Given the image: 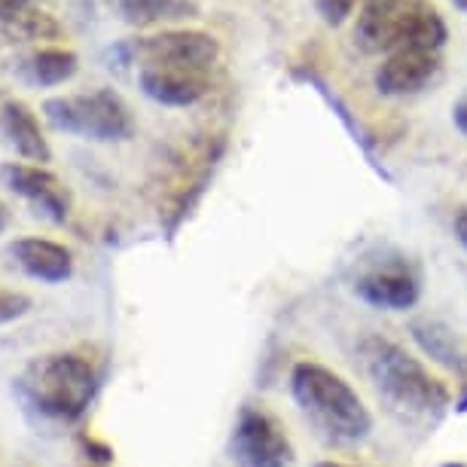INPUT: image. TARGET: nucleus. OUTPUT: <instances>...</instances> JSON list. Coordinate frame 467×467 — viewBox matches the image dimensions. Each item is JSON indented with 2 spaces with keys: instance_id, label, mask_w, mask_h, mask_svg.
I'll return each mask as SVG.
<instances>
[{
  "instance_id": "obj_1",
  "label": "nucleus",
  "mask_w": 467,
  "mask_h": 467,
  "mask_svg": "<svg viewBox=\"0 0 467 467\" xmlns=\"http://www.w3.org/2000/svg\"><path fill=\"white\" fill-rule=\"evenodd\" d=\"M360 358H364V369L373 379L376 391L403 416L437 421L446 412L449 388L398 342L367 337L360 342Z\"/></svg>"
},
{
  "instance_id": "obj_4",
  "label": "nucleus",
  "mask_w": 467,
  "mask_h": 467,
  "mask_svg": "<svg viewBox=\"0 0 467 467\" xmlns=\"http://www.w3.org/2000/svg\"><path fill=\"white\" fill-rule=\"evenodd\" d=\"M43 117L52 129L80 135L99 144H119L135 135V117L119 92L95 89L86 95H58L43 101Z\"/></svg>"
},
{
  "instance_id": "obj_15",
  "label": "nucleus",
  "mask_w": 467,
  "mask_h": 467,
  "mask_svg": "<svg viewBox=\"0 0 467 467\" xmlns=\"http://www.w3.org/2000/svg\"><path fill=\"white\" fill-rule=\"evenodd\" d=\"M119 16L131 28H156V25H181L199 19L196 0H119Z\"/></svg>"
},
{
  "instance_id": "obj_25",
  "label": "nucleus",
  "mask_w": 467,
  "mask_h": 467,
  "mask_svg": "<svg viewBox=\"0 0 467 467\" xmlns=\"http://www.w3.org/2000/svg\"><path fill=\"white\" fill-rule=\"evenodd\" d=\"M6 226H10V208H6L4 202H0V233H4Z\"/></svg>"
},
{
  "instance_id": "obj_23",
  "label": "nucleus",
  "mask_w": 467,
  "mask_h": 467,
  "mask_svg": "<svg viewBox=\"0 0 467 467\" xmlns=\"http://www.w3.org/2000/svg\"><path fill=\"white\" fill-rule=\"evenodd\" d=\"M452 119H455V129L462 131V135H467V92L462 95V99L455 101V108H452Z\"/></svg>"
},
{
  "instance_id": "obj_13",
  "label": "nucleus",
  "mask_w": 467,
  "mask_h": 467,
  "mask_svg": "<svg viewBox=\"0 0 467 467\" xmlns=\"http://www.w3.org/2000/svg\"><path fill=\"white\" fill-rule=\"evenodd\" d=\"M0 131H4L6 144H10L25 162L43 165V169L52 162V150H49V140L43 138V131H40L37 113L25 101L19 99L4 101V108H0Z\"/></svg>"
},
{
  "instance_id": "obj_14",
  "label": "nucleus",
  "mask_w": 467,
  "mask_h": 467,
  "mask_svg": "<svg viewBox=\"0 0 467 467\" xmlns=\"http://www.w3.org/2000/svg\"><path fill=\"white\" fill-rule=\"evenodd\" d=\"M407 0H360L355 43L369 56H385Z\"/></svg>"
},
{
  "instance_id": "obj_11",
  "label": "nucleus",
  "mask_w": 467,
  "mask_h": 467,
  "mask_svg": "<svg viewBox=\"0 0 467 467\" xmlns=\"http://www.w3.org/2000/svg\"><path fill=\"white\" fill-rule=\"evenodd\" d=\"M140 92L150 101L162 108H192L208 95V80L199 70H181V67H156L147 65L138 74Z\"/></svg>"
},
{
  "instance_id": "obj_19",
  "label": "nucleus",
  "mask_w": 467,
  "mask_h": 467,
  "mask_svg": "<svg viewBox=\"0 0 467 467\" xmlns=\"http://www.w3.org/2000/svg\"><path fill=\"white\" fill-rule=\"evenodd\" d=\"M358 4H360V0H315L321 22L330 25V28H339V25H346L351 19V13H355Z\"/></svg>"
},
{
  "instance_id": "obj_26",
  "label": "nucleus",
  "mask_w": 467,
  "mask_h": 467,
  "mask_svg": "<svg viewBox=\"0 0 467 467\" xmlns=\"http://www.w3.org/2000/svg\"><path fill=\"white\" fill-rule=\"evenodd\" d=\"M315 467H355V464H342V462H318Z\"/></svg>"
},
{
  "instance_id": "obj_10",
  "label": "nucleus",
  "mask_w": 467,
  "mask_h": 467,
  "mask_svg": "<svg viewBox=\"0 0 467 467\" xmlns=\"http://www.w3.org/2000/svg\"><path fill=\"white\" fill-rule=\"evenodd\" d=\"M6 254H10L13 263L25 275L34 281H43V285H61V281L74 278V269H77L70 248L52 239H37V235L16 239L10 248H6Z\"/></svg>"
},
{
  "instance_id": "obj_17",
  "label": "nucleus",
  "mask_w": 467,
  "mask_h": 467,
  "mask_svg": "<svg viewBox=\"0 0 467 467\" xmlns=\"http://www.w3.org/2000/svg\"><path fill=\"white\" fill-rule=\"evenodd\" d=\"M412 337L431 358H437L440 364L449 367H462V348H458L455 333L440 321H416L412 324Z\"/></svg>"
},
{
  "instance_id": "obj_8",
  "label": "nucleus",
  "mask_w": 467,
  "mask_h": 467,
  "mask_svg": "<svg viewBox=\"0 0 467 467\" xmlns=\"http://www.w3.org/2000/svg\"><path fill=\"white\" fill-rule=\"evenodd\" d=\"M440 67V52L428 49H394L382 56V61L373 70V86L382 99H410L428 89L437 80Z\"/></svg>"
},
{
  "instance_id": "obj_24",
  "label": "nucleus",
  "mask_w": 467,
  "mask_h": 467,
  "mask_svg": "<svg viewBox=\"0 0 467 467\" xmlns=\"http://www.w3.org/2000/svg\"><path fill=\"white\" fill-rule=\"evenodd\" d=\"M455 239L462 242V248L467 251V208H462L455 214Z\"/></svg>"
},
{
  "instance_id": "obj_2",
  "label": "nucleus",
  "mask_w": 467,
  "mask_h": 467,
  "mask_svg": "<svg viewBox=\"0 0 467 467\" xmlns=\"http://www.w3.org/2000/svg\"><path fill=\"white\" fill-rule=\"evenodd\" d=\"M290 394L306 419L333 443H360L373 431L367 403L339 373L318 360H299L290 369Z\"/></svg>"
},
{
  "instance_id": "obj_16",
  "label": "nucleus",
  "mask_w": 467,
  "mask_h": 467,
  "mask_svg": "<svg viewBox=\"0 0 467 467\" xmlns=\"http://www.w3.org/2000/svg\"><path fill=\"white\" fill-rule=\"evenodd\" d=\"M77 70H80V58L70 49H37L34 56L25 61V80L31 86H40V89H49V86H61L67 80H74Z\"/></svg>"
},
{
  "instance_id": "obj_7",
  "label": "nucleus",
  "mask_w": 467,
  "mask_h": 467,
  "mask_svg": "<svg viewBox=\"0 0 467 467\" xmlns=\"http://www.w3.org/2000/svg\"><path fill=\"white\" fill-rule=\"evenodd\" d=\"M0 181H4V187L10 192L28 202L34 214L49 220V223L61 226L70 217V196L65 183L49 169H43V165L6 162L0 165Z\"/></svg>"
},
{
  "instance_id": "obj_6",
  "label": "nucleus",
  "mask_w": 467,
  "mask_h": 467,
  "mask_svg": "<svg viewBox=\"0 0 467 467\" xmlns=\"http://www.w3.org/2000/svg\"><path fill=\"white\" fill-rule=\"evenodd\" d=\"M229 452L239 467H290L294 464V443L266 410L244 407L233 425Z\"/></svg>"
},
{
  "instance_id": "obj_22",
  "label": "nucleus",
  "mask_w": 467,
  "mask_h": 467,
  "mask_svg": "<svg viewBox=\"0 0 467 467\" xmlns=\"http://www.w3.org/2000/svg\"><path fill=\"white\" fill-rule=\"evenodd\" d=\"M80 446L86 449V455L92 458V462H101V464H110L113 462V449L110 446H104V443H99L95 437H80Z\"/></svg>"
},
{
  "instance_id": "obj_12",
  "label": "nucleus",
  "mask_w": 467,
  "mask_h": 467,
  "mask_svg": "<svg viewBox=\"0 0 467 467\" xmlns=\"http://www.w3.org/2000/svg\"><path fill=\"white\" fill-rule=\"evenodd\" d=\"M449 40V28H446V19L440 16V10L431 0H407L403 6L400 19H398V28H394V37H391V47L388 52L394 49H428V52H443ZM385 52V56H388Z\"/></svg>"
},
{
  "instance_id": "obj_27",
  "label": "nucleus",
  "mask_w": 467,
  "mask_h": 467,
  "mask_svg": "<svg viewBox=\"0 0 467 467\" xmlns=\"http://www.w3.org/2000/svg\"><path fill=\"white\" fill-rule=\"evenodd\" d=\"M443 467H467V464H458V462H449V464H443Z\"/></svg>"
},
{
  "instance_id": "obj_9",
  "label": "nucleus",
  "mask_w": 467,
  "mask_h": 467,
  "mask_svg": "<svg viewBox=\"0 0 467 467\" xmlns=\"http://www.w3.org/2000/svg\"><path fill=\"white\" fill-rule=\"evenodd\" d=\"M358 296L373 308H388V312H403L412 308L421 296V278L410 263H385L364 272L358 278Z\"/></svg>"
},
{
  "instance_id": "obj_3",
  "label": "nucleus",
  "mask_w": 467,
  "mask_h": 467,
  "mask_svg": "<svg viewBox=\"0 0 467 467\" xmlns=\"http://www.w3.org/2000/svg\"><path fill=\"white\" fill-rule=\"evenodd\" d=\"M16 391L37 416L58 425H74L86 416L99 391V373L74 351H56L34 358L16 379Z\"/></svg>"
},
{
  "instance_id": "obj_28",
  "label": "nucleus",
  "mask_w": 467,
  "mask_h": 467,
  "mask_svg": "<svg viewBox=\"0 0 467 467\" xmlns=\"http://www.w3.org/2000/svg\"><path fill=\"white\" fill-rule=\"evenodd\" d=\"M455 4L462 6V10H467V0H455Z\"/></svg>"
},
{
  "instance_id": "obj_5",
  "label": "nucleus",
  "mask_w": 467,
  "mask_h": 467,
  "mask_svg": "<svg viewBox=\"0 0 467 467\" xmlns=\"http://www.w3.org/2000/svg\"><path fill=\"white\" fill-rule=\"evenodd\" d=\"M122 56L138 58L156 67H181V70H205L220 58V40L208 31L196 28H169L150 37H138L122 43Z\"/></svg>"
},
{
  "instance_id": "obj_21",
  "label": "nucleus",
  "mask_w": 467,
  "mask_h": 467,
  "mask_svg": "<svg viewBox=\"0 0 467 467\" xmlns=\"http://www.w3.org/2000/svg\"><path fill=\"white\" fill-rule=\"evenodd\" d=\"M31 0H0V25H13L16 19H22L28 13Z\"/></svg>"
},
{
  "instance_id": "obj_18",
  "label": "nucleus",
  "mask_w": 467,
  "mask_h": 467,
  "mask_svg": "<svg viewBox=\"0 0 467 467\" xmlns=\"http://www.w3.org/2000/svg\"><path fill=\"white\" fill-rule=\"evenodd\" d=\"M16 37H25V40H43V37H58L61 28L58 22L52 19L47 13H25L22 19H16L13 25H6Z\"/></svg>"
},
{
  "instance_id": "obj_20",
  "label": "nucleus",
  "mask_w": 467,
  "mask_h": 467,
  "mask_svg": "<svg viewBox=\"0 0 467 467\" xmlns=\"http://www.w3.org/2000/svg\"><path fill=\"white\" fill-rule=\"evenodd\" d=\"M31 312V296L16 294V290H0V324L19 321Z\"/></svg>"
}]
</instances>
